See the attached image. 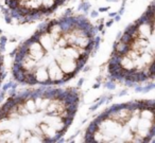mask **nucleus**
Masks as SVG:
<instances>
[{
	"label": "nucleus",
	"instance_id": "nucleus-2",
	"mask_svg": "<svg viewBox=\"0 0 155 143\" xmlns=\"http://www.w3.org/2000/svg\"><path fill=\"white\" fill-rule=\"evenodd\" d=\"M75 88L41 86L10 96L0 107V142H56L77 113Z\"/></svg>",
	"mask_w": 155,
	"mask_h": 143
},
{
	"label": "nucleus",
	"instance_id": "nucleus-1",
	"mask_svg": "<svg viewBox=\"0 0 155 143\" xmlns=\"http://www.w3.org/2000/svg\"><path fill=\"white\" fill-rule=\"evenodd\" d=\"M97 30L87 18L66 16L43 26L16 52L13 76L26 85L58 86L86 64Z\"/></svg>",
	"mask_w": 155,
	"mask_h": 143
},
{
	"label": "nucleus",
	"instance_id": "nucleus-3",
	"mask_svg": "<svg viewBox=\"0 0 155 143\" xmlns=\"http://www.w3.org/2000/svg\"><path fill=\"white\" fill-rule=\"evenodd\" d=\"M154 3L127 27L115 44L108 74L115 81L135 85L154 79Z\"/></svg>",
	"mask_w": 155,
	"mask_h": 143
},
{
	"label": "nucleus",
	"instance_id": "nucleus-5",
	"mask_svg": "<svg viewBox=\"0 0 155 143\" xmlns=\"http://www.w3.org/2000/svg\"><path fill=\"white\" fill-rule=\"evenodd\" d=\"M3 76H5V73H3V55L0 52V86L3 81Z\"/></svg>",
	"mask_w": 155,
	"mask_h": 143
},
{
	"label": "nucleus",
	"instance_id": "nucleus-4",
	"mask_svg": "<svg viewBox=\"0 0 155 143\" xmlns=\"http://www.w3.org/2000/svg\"><path fill=\"white\" fill-rule=\"evenodd\" d=\"M155 135L154 101L113 105L88 126L86 142H150Z\"/></svg>",
	"mask_w": 155,
	"mask_h": 143
}]
</instances>
